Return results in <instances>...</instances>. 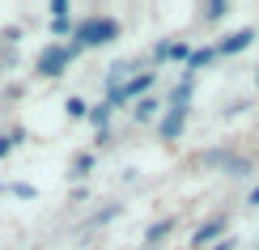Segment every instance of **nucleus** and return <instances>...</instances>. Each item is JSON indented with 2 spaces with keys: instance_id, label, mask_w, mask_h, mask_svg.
<instances>
[{
  "instance_id": "obj_3",
  "label": "nucleus",
  "mask_w": 259,
  "mask_h": 250,
  "mask_svg": "<svg viewBox=\"0 0 259 250\" xmlns=\"http://www.w3.org/2000/svg\"><path fill=\"white\" fill-rule=\"evenodd\" d=\"M72 56H77V47H47V51H42V60H38V72H42V77H56V72L68 68Z\"/></svg>"
},
{
  "instance_id": "obj_8",
  "label": "nucleus",
  "mask_w": 259,
  "mask_h": 250,
  "mask_svg": "<svg viewBox=\"0 0 259 250\" xmlns=\"http://www.w3.org/2000/svg\"><path fill=\"white\" fill-rule=\"evenodd\" d=\"M212 60V47H204V51H191V60H187V68L196 72V68H204V64Z\"/></svg>"
},
{
  "instance_id": "obj_5",
  "label": "nucleus",
  "mask_w": 259,
  "mask_h": 250,
  "mask_svg": "<svg viewBox=\"0 0 259 250\" xmlns=\"http://www.w3.org/2000/svg\"><path fill=\"white\" fill-rule=\"evenodd\" d=\"M149 85H153V72H140V77H136L132 85H123L119 93H111V102H123V97H136V93H145Z\"/></svg>"
},
{
  "instance_id": "obj_1",
  "label": "nucleus",
  "mask_w": 259,
  "mask_h": 250,
  "mask_svg": "<svg viewBox=\"0 0 259 250\" xmlns=\"http://www.w3.org/2000/svg\"><path fill=\"white\" fill-rule=\"evenodd\" d=\"M115 34H119V26L111 17H90L85 26H77V47H98V42H111Z\"/></svg>"
},
{
  "instance_id": "obj_12",
  "label": "nucleus",
  "mask_w": 259,
  "mask_h": 250,
  "mask_svg": "<svg viewBox=\"0 0 259 250\" xmlns=\"http://www.w3.org/2000/svg\"><path fill=\"white\" fill-rule=\"evenodd\" d=\"M51 13H56V21H60L64 13H68V0H51Z\"/></svg>"
},
{
  "instance_id": "obj_10",
  "label": "nucleus",
  "mask_w": 259,
  "mask_h": 250,
  "mask_svg": "<svg viewBox=\"0 0 259 250\" xmlns=\"http://www.w3.org/2000/svg\"><path fill=\"white\" fill-rule=\"evenodd\" d=\"M106 115H111V102H102V106H94V111H90V119L98 127H106Z\"/></svg>"
},
{
  "instance_id": "obj_2",
  "label": "nucleus",
  "mask_w": 259,
  "mask_h": 250,
  "mask_svg": "<svg viewBox=\"0 0 259 250\" xmlns=\"http://www.w3.org/2000/svg\"><path fill=\"white\" fill-rule=\"evenodd\" d=\"M187 93H191V81H183V85H179V93H175V102H170V111H166V119H161V136H179V132H183Z\"/></svg>"
},
{
  "instance_id": "obj_9",
  "label": "nucleus",
  "mask_w": 259,
  "mask_h": 250,
  "mask_svg": "<svg viewBox=\"0 0 259 250\" xmlns=\"http://www.w3.org/2000/svg\"><path fill=\"white\" fill-rule=\"evenodd\" d=\"M157 115V102L153 97H140V106H136V119H153Z\"/></svg>"
},
{
  "instance_id": "obj_7",
  "label": "nucleus",
  "mask_w": 259,
  "mask_h": 250,
  "mask_svg": "<svg viewBox=\"0 0 259 250\" xmlns=\"http://www.w3.org/2000/svg\"><path fill=\"white\" fill-rule=\"evenodd\" d=\"M157 60H191V51L183 42H157Z\"/></svg>"
},
{
  "instance_id": "obj_11",
  "label": "nucleus",
  "mask_w": 259,
  "mask_h": 250,
  "mask_svg": "<svg viewBox=\"0 0 259 250\" xmlns=\"http://www.w3.org/2000/svg\"><path fill=\"white\" fill-rule=\"evenodd\" d=\"M166 229H170V221H157V225H153V229H149V242H157V237H161V233H166Z\"/></svg>"
},
{
  "instance_id": "obj_15",
  "label": "nucleus",
  "mask_w": 259,
  "mask_h": 250,
  "mask_svg": "<svg viewBox=\"0 0 259 250\" xmlns=\"http://www.w3.org/2000/svg\"><path fill=\"white\" fill-rule=\"evenodd\" d=\"M212 250H234V242H217V246H212Z\"/></svg>"
},
{
  "instance_id": "obj_6",
  "label": "nucleus",
  "mask_w": 259,
  "mask_h": 250,
  "mask_svg": "<svg viewBox=\"0 0 259 250\" xmlns=\"http://www.w3.org/2000/svg\"><path fill=\"white\" fill-rule=\"evenodd\" d=\"M251 38H255V30H238V34H230V38L221 42V51H225V56H234V51L251 47Z\"/></svg>"
},
{
  "instance_id": "obj_16",
  "label": "nucleus",
  "mask_w": 259,
  "mask_h": 250,
  "mask_svg": "<svg viewBox=\"0 0 259 250\" xmlns=\"http://www.w3.org/2000/svg\"><path fill=\"white\" fill-rule=\"evenodd\" d=\"M251 204H255V208H259V187H255V191H251Z\"/></svg>"
},
{
  "instance_id": "obj_4",
  "label": "nucleus",
  "mask_w": 259,
  "mask_h": 250,
  "mask_svg": "<svg viewBox=\"0 0 259 250\" xmlns=\"http://www.w3.org/2000/svg\"><path fill=\"white\" fill-rule=\"evenodd\" d=\"M221 229H225V216H212L208 225H200V229H196V237H191V246H196V250H204V242H212V237H217Z\"/></svg>"
},
{
  "instance_id": "obj_14",
  "label": "nucleus",
  "mask_w": 259,
  "mask_h": 250,
  "mask_svg": "<svg viewBox=\"0 0 259 250\" xmlns=\"http://www.w3.org/2000/svg\"><path fill=\"white\" fill-rule=\"evenodd\" d=\"M9 144H13V140H5V136H0V157H5V153H9Z\"/></svg>"
},
{
  "instance_id": "obj_13",
  "label": "nucleus",
  "mask_w": 259,
  "mask_h": 250,
  "mask_svg": "<svg viewBox=\"0 0 259 250\" xmlns=\"http://www.w3.org/2000/svg\"><path fill=\"white\" fill-rule=\"evenodd\" d=\"M68 115H85V102H81V97H68Z\"/></svg>"
}]
</instances>
